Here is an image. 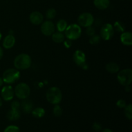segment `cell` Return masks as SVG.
<instances>
[{
	"label": "cell",
	"instance_id": "cell-1",
	"mask_svg": "<svg viewBox=\"0 0 132 132\" xmlns=\"http://www.w3.org/2000/svg\"><path fill=\"white\" fill-rule=\"evenodd\" d=\"M32 64V59L27 54H21L16 56L14 61V65L18 70H26Z\"/></svg>",
	"mask_w": 132,
	"mask_h": 132
},
{
	"label": "cell",
	"instance_id": "cell-2",
	"mask_svg": "<svg viewBox=\"0 0 132 132\" xmlns=\"http://www.w3.org/2000/svg\"><path fill=\"white\" fill-rule=\"evenodd\" d=\"M62 93L60 89L55 86L50 88L47 90L46 97L48 101L52 104H58L62 100Z\"/></svg>",
	"mask_w": 132,
	"mask_h": 132
},
{
	"label": "cell",
	"instance_id": "cell-3",
	"mask_svg": "<svg viewBox=\"0 0 132 132\" xmlns=\"http://www.w3.org/2000/svg\"><path fill=\"white\" fill-rule=\"evenodd\" d=\"M65 36L68 39L76 40L81 37V26L77 24H71L67 26L65 30Z\"/></svg>",
	"mask_w": 132,
	"mask_h": 132
},
{
	"label": "cell",
	"instance_id": "cell-4",
	"mask_svg": "<svg viewBox=\"0 0 132 132\" xmlns=\"http://www.w3.org/2000/svg\"><path fill=\"white\" fill-rule=\"evenodd\" d=\"M20 77V72L18 69L9 68L3 74V81L5 83L12 84L16 82Z\"/></svg>",
	"mask_w": 132,
	"mask_h": 132
},
{
	"label": "cell",
	"instance_id": "cell-5",
	"mask_svg": "<svg viewBox=\"0 0 132 132\" xmlns=\"http://www.w3.org/2000/svg\"><path fill=\"white\" fill-rule=\"evenodd\" d=\"M117 80L119 82L122 86H128L132 81V70L130 68H126L118 72Z\"/></svg>",
	"mask_w": 132,
	"mask_h": 132
},
{
	"label": "cell",
	"instance_id": "cell-6",
	"mask_svg": "<svg viewBox=\"0 0 132 132\" xmlns=\"http://www.w3.org/2000/svg\"><path fill=\"white\" fill-rule=\"evenodd\" d=\"M14 94L20 99H27L30 94V88L27 84L21 82L15 86Z\"/></svg>",
	"mask_w": 132,
	"mask_h": 132
},
{
	"label": "cell",
	"instance_id": "cell-7",
	"mask_svg": "<svg viewBox=\"0 0 132 132\" xmlns=\"http://www.w3.org/2000/svg\"><path fill=\"white\" fill-rule=\"evenodd\" d=\"M115 30L110 23H106L102 26L100 30V37L105 41H108L113 36Z\"/></svg>",
	"mask_w": 132,
	"mask_h": 132
},
{
	"label": "cell",
	"instance_id": "cell-8",
	"mask_svg": "<svg viewBox=\"0 0 132 132\" xmlns=\"http://www.w3.org/2000/svg\"><path fill=\"white\" fill-rule=\"evenodd\" d=\"M79 25L83 27H88L92 26L94 23V18L92 14L89 12H84L79 16Z\"/></svg>",
	"mask_w": 132,
	"mask_h": 132
},
{
	"label": "cell",
	"instance_id": "cell-9",
	"mask_svg": "<svg viewBox=\"0 0 132 132\" xmlns=\"http://www.w3.org/2000/svg\"><path fill=\"white\" fill-rule=\"evenodd\" d=\"M41 31L43 35L50 36L55 32V25L51 21H46L41 23Z\"/></svg>",
	"mask_w": 132,
	"mask_h": 132
},
{
	"label": "cell",
	"instance_id": "cell-10",
	"mask_svg": "<svg viewBox=\"0 0 132 132\" xmlns=\"http://www.w3.org/2000/svg\"><path fill=\"white\" fill-rule=\"evenodd\" d=\"M73 60L79 67H84L86 64V55L81 50H77L73 53Z\"/></svg>",
	"mask_w": 132,
	"mask_h": 132
},
{
	"label": "cell",
	"instance_id": "cell-11",
	"mask_svg": "<svg viewBox=\"0 0 132 132\" xmlns=\"http://www.w3.org/2000/svg\"><path fill=\"white\" fill-rule=\"evenodd\" d=\"M1 95L3 100L6 101L12 100L14 96V90L11 86H4L1 90Z\"/></svg>",
	"mask_w": 132,
	"mask_h": 132
},
{
	"label": "cell",
	"instance_id": "cell-12",
	"mask_svg": "<svg viewBox=\"0 0 132 132\" xmlns=\"http://www.w3.org/2000/svg\"><path fill=\"white\" fill-rule=\"evenodd\" d=\"M29 19L33 24L39 25L43 22V15L39 12L35 11L31 13L29 17Z\"/></svg>",
	"mask_w": 132,
	"mask_h": 132
},
{
	"label": "cell",
	"instance_id": "cell-13",
	"mask_svg": "<svg viewBox=\"0 0 132 132\" xmlns=\"http://www.w3.org/2000/svg\"><path fill=\"white\" fill-rule=\"evenodd\" d=\"M121 43L126 46L132 45V34L130 32H123L120 37Z\"/></svg>",
	"mask_w": 132,
	"mask_h": 132
},
{
	"label": "cell",
	"instance_id": "cell-14",
	"mask_svg": "<svg viewBox=\"0 0 132 132\" xmlns=\"http://www.w3.org/2000/svg\"><path fill=\"white\" fill-rule=\"evenodd\" d=\"M15 43V39L13 35L9 34L5 37L3 42V47L6 49H10L14 46Z\"/></svg>",
	"mask_w": 132,
	"mask_h": 132
},
{
	"label": "cell",
	"instance_id": "cell-15",
	"mask_svg": "<svg viewBox=\"0 0 132 132\" xmlns=\"http://www.w3.org/2000/svg\"><path fill=\"white\" fill-rule=\"evenodd\" d=\"M21 107L22 110L25 113H30L32 112L33 110V103L32 101L29 99H23V101L21 103Z\"/></svg>",
	"mask_w": 132,
	"mask_h": 132
},
{
	"label": "cell",
	"instance_id": "cell-16",
	"mask_svg": "<svg viewBox=\"0 0 132 132\" xmlns=\"http://www.w3.org/2000/svg\"><path fill=\"white\" fill-rule=\"evenodd\" d=\"M110 0H94V5L99 10H105L110 6Z\"/></svg>",
	"mask_w": 132,
	"mask_h": 132
},
{
	"label": "cell",
	"instance_id": "cell-17",
	"mask_svg": "<svg viewBox=\"0 0 132 132\" xmlns=\"http://www.w3.org/2000/svg\"><path fill=\"white\" fill-rule=\"evenodd\" d=\"M7 119L10 121H16L21 117V112L19 110L10 109L6 115Z\"/></svg>",
	"mask_w": 132,
	"mask_h": 132
},
{
	"label": "cell",
	"instance_id": "cell-18",
	"mask_svg": "<svg viewBox=\"0 0 132 132\" xmlns=\"http://www.w3.org/2000/svg\"><path fill=\"white\" fill-rule=\"evenodd\" d=\"M106 69L109 73H116L119 71V66L114 62H110L106 66Z\"/></svg>",
	"mask_w": 132,
	"mask_h": 132
},
{
	"label": "cell",
	"instance_id": "cell-19",
	"mask_svg": "<svg viewBox=\"0 0 132 132\" xmlns=\"http://www.w3.org/2000/svg\"><path fill=\"white\" fill-rule=\"evenodd\" d=\"M52 39L53 41L57 43H60L63 42L65 39V36L61 32H54L52 35Z\"/></svg>",
	"mask_w": 132,
	"mask_h": 132
},
{
	"label": "cell",
	"instance_id": "cell-20",
	"mask_svg": "<svg viewBox=\"0 0 132 132\" xmlns=\"http://www.w3.org/2000/svg\"><path fill=\"white\" fill-rule=\"evenodd\" d=\"M31 113H32V116L36 118H41L45 116V110L41 107H37L32 110Z\"/></svg>",
	"mask_w": 132,
	"mask_h": 132
},
{
	"label": "cell",
	"instance_id": "cell-21",
	"mask_svg": "<svg viewBox=\"0 0 132 132\" xmlns=\"http://www.w3.org/2000/svg\"><path fill=\"white\" fill-rule=\"evenodd\" d=\"M67 26V22L64 19H60L57 23L56 27L58 32H63L65 30Z\"/></svg>",
	"mask_w": 132,
	"mask_h": 132
},
{
	"label": "cell",
	"instance_id": "cell-22",
	"mask_svg": "<svg viewBox=\"0 0 132 132\" xmlns=\"http://www.w3.org/2000/svg\"><path fill=\"white\" fill-rule=\"evenodd\" d=\"M125 115L127 119L131 120L132 119V106L131 104H126L125 107Z\"/></svg>",
	"mask_w": 132,
	"mask_h": 132
},
{
	"label": "cell",
	"instance_id": "cell-23",
	"mask_svg": "<svg viewBox=\"0 0 132 132\" xmlns=\"http://www.w3.org/2000/svg\"><path fill=\"white\" fill-rule=\"evenodd\" d=\"M113 27L114 30L119 32H123L125 30V25L121 21H116Z\"/></svg>",
	"mask_w": 132,
	"mask_h": 132
},
{
	"label": "cell",
	"instance_id": "cell-24",
	"mask_svg": "<svg viewBox=\"0 0 132 132\" xmlns=\"http://www.w3.org/2000/svg\"><path fill=\"white\" fill-rule=\"evenodd\" d=\"M57 12L55 10V9L51 8V9H49L48 10L46 11V18L48 19H52L56 16Z\"/></svg>",
	"mask_w": 132,
	"mask_h": 132
},
{
	"label": "cell",
	"instance_id": "cell-25",
	"mask_svg": "<svg viewBox=\"0 0 132 132\" xmlns=\"http://www.w3.org/2000/svg\"><path fill=\"white\" fill-rule=\"evenodd\" d=\"M101 41V37L100 36L97 34L93 35L92 36H91L89 39V43L92 45H97Z\"/></svg>",
	"mask_w": 132,
	"mask_h": 132
},
{
	"label": "cell",
	"instance_id": "cell-26",
	"mask_svg": "<svg viewBox=\"0 0 132 132\" xmlns=\"http://www.w3.org/2000/svg\"><path fill=\"white\" fill-rule=\"evenodd\" d=\"M53 113L55 117H60L63 113V110L60 106L58 104H55V106L53 108Z\"/></svg>",
	"mask_w": 132,
	"mask_h": 132
},
{
	"label": "cell",
	"instance_id": "cell-27",
	"mask_svg": "<svg viewBox=\"0 0 132 132\" xmlns=\"http://www.w3.org/2000/svg\"><path fill=\"white\" fill-rule=\"evenodd\" d=\"M3 132H20L19 128L15 125H10L5 129Z\"/></svg>",
	"mask_w": 132,
	"mask_h": 132
},
{
	"label": "cell",
	"instance_id": "cell-28",
	"mask_svg": "<svg viewBox=\"0 0 132 132\" xmlns=\"http://www.w3.org/2000/svg\"><path fill=\"white\" fill-rule=\"evenodd\" d=\"M86 28H86V33L88 36H90V37H91V36H92L93 35L95 34V28H94V27H92V26H90V27H86Z\"/></svg>",
	"mask_w": 132,
	"mask_h": 132
},
{
	"label": "cell",
	"instance_id": "cell-29",
	"mask_svg": "<svg viewBox=\"0 0 132 132\" xmlns=\"http://www.w3.org/2000/svg\"><path fill=\"white\" fill-rule=\"evenodd\" d=\"M20 106L21 104L19 103V101H14L12 102L10 107H11V109L19 110V108H20Z\"/></svg>",
	"mask_w": 132,
	"mask_h": 132
},
{
	"label": "cell",
	"instance_id": "cell-30",
	"mask_svg": "<svg viewBox=\"0 0 132 132\" xmlns=\"http://www.w3.org/2000/svg\"><path fill=\"white\" fill-rule=\"evenodd\" d=\"M92 128L94 131H100L102 129V126L99 122H95L93 124Z\"/></svg>",
	"mask_w": 132,
	"mask_h": 132
},
{
	"label": "cell",
	"instance_id": "cell-31",
	"mask_svg": "<svg viewBox=\"0 0 132 132\" xmlns=\"http://www.w3.org/2000/svg\"><path fill=\"white\" fill-rule=\"evenodd\" d=\"M116 104L119 108H124L126 106V103L124 99H119L117 102Z\"/></svg>",
	"mask_w": 132,
	"mask_h": 132
},
{
	"label": "cell",
	"instance_id": "cell-32",
	"mask_svg": "<svg viewBox=\"0 0 132 132\" xmlns=\"http://www.w3.org/2000/svg\"><path fill=\"white\" fill-rule=\"evenodd\" d=\"M63 42H64V45L65 47L70 48L71 46H72V41H71V40L67 39V40H65V41H64Z\"/></svg>",
	"mask_w": 132,
	"mask_h": 132
},
{
	"label": "cell",
	"instance_id": "cell-33",
	"mask_svg": "<svg viewBox=\"0 0 132 132\" xmlns=\"http://www.w3.org/2000/svg\"><path fill=\"white\" fill-rule=\"evenodd\" d=\"M3 50L2 48L0 46V59L3 57Z\"/></svg>",
	"mask_w": 132,
	"mask_h": 132
},
{
	"label": "cell",
	"instance_id": "cell-34",
	"mask_svg": "<svg viewBox=\"0 0 132 132\" xmlns=\"http://www.w3.org/2000/svg\"><path fill=\"white\" fill-rule=\"evenodd\" d=\"M102 132H113V131H112V130H110V129L106 128V129H104V130H103Z\"/></svg>",
	"mask_w": 132,
	"mask_h": 132
},
{
	"label": "cell",
	"instance_id": "cell-35",
	"mask_svg": "<svg viewBox=\"0 0 132 132\" xmlns=\"http://www.w3.org/2000/svg\"><path fill=\"white\" fill-rule=\"evenodd\" d=\"M125 87H126V90L127 92H130V85H128V86H125Z\"/></svg>",
	"mask_w": 132,
	"mask_h": 132
},
{
	"label": "cell",
	"instance_id": "cell-36",
	"mask_svg": "<svg viewBox=\"0 0 132 132\" xmlns=\"http://www.w3.org/2000/svg\"><path fill=\"white\" fill-rule=\"evenodd\" d=\"M3 83V79L0 77V86H2Z\"/></svg>",
	"mask_w": 132,
	"mask_h": 132
},
{
	"label": "cell",
	"instance_id": "cell-37",
	"mask_svg": "<svg viewBox=\"0 0 132 132\" xmlns=\"http://www.w3.org/2000/svg\"><path fill=\"white\" fill-rule=\"evenodd\" d=\"M2 104H3V102H2V99H1V98H0V107L1 106H2Z\"/></svg>",
	"mask_w": 132,
	"mask_h": 132
},
{
	"label": "cell",
	"instance_id": "cell-38",
	"mask_svg": "<svg viewBox=\"0 0 132 132\" xmlns=\"http://www.w3.org/2000/svg\"><path fill=\"white\" fill-rule=\"evenodd\" d=\"M1 37H2V35H1V33L0 32V40L1 39Z\"/></svg>",
	"mask_w": 132,
	"mask_h": 132
}]
</instances>
